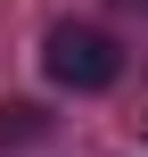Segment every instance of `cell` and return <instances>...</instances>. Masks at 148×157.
I'll use <instances>...</instances> for the list:
<instances>
[{"instance_id": "cell-3", "label": "cell", "mask_w": 148, "mask_h": 157, "mask_svg": "<svg viewBox=\"0 0 148 157\" xmlns=\"http://www.w3.org/2000/svg\"><path fill=\"white\" fill-rule=\"evenodd\" d=\"M115 8H148V0H115Z\"/></svg>"}, {"instance_id": "cell-2", "label": "cell", "mask_w": 148, "mask_h": 157, "mask_svg": "<svg viewBox=\"0 0 148 157\" xmlns=\"http://www.w3.org/2000/svg\"><path fill=\"white\" fill-rule=\"evenodd\" d=\"M49 132V116L33 108V99H0V149H25V141H41Z\"/></svg>"}, {"instance_id": "cell-1", "label": "cell", "mask_w": 148, "mask_h": 157, "mask_svg": "<svg viewBox=\"0 0 148 157\" xmlns=\"http://www.w3.org/2000/svg\"><path fill=\"white\" fill-rule=\"evenodd\" d=\"M41 66H49V83H66V91H107V83L124 75V50H115L107 25H49Z\"/></svg>"}]
</instances>
